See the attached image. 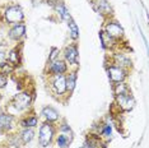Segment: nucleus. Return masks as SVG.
Wrapping results in <instances>:
<instances>
[{
    "instance_id": "16",
    "label": "nucleus",
    "mask_w": 149,
    "mask_h": 148,
    "mask_svg": "<svg viewBox=\"0 0 149 148\" xmlns=\"http://www.w3.org/2000/svg\"><path fill=\"white\" fill-rule=\"evenodd\" d=\"M100 38H101V42H102V46H103L104 49H111V47H113L115 40L111 38V37L108 36L104 31H101V32H100Z\"/></svg>"
},
{
    "instance_id": "9",
    "label": "nucleus",
    "mask_w": 149,
    "mask_h": 148,
    "mask_svg": "<svg viewBox=\"0 0 149 148\" xmlns=\"http://www.w3.org/2000/svg\"><path fill=\"white\" fill-rule=\"evenodd\" d=\"M13 117L10 114H5V112H0V132H8L12 129L13 125Z\"/></svg>"
},
{
    "instance_id": "11",
    "label": "nucleus",
    "mask_w": 149,
    "mask_h": 148,
    "mask_svg": "<svg viewBox=\"0 0 149 148\" xmlns=\"http://www.w3.org/2000/svg\"><path fill=\"white\" fill-rule=\"evenodd\" d=\"M50 73L54 74V75H60V74H64L68 70V66L65 61L63 60H55L52 61V64L50 65Z\"/></svg>"
},
{
    "instance_id": "17",
    "label": "nucleus",
    "mask_w": 149,
    "mask_h": 148,
    "mask_svg": "<svg viewBox=\"0 0 149 148\" xmlns=\"http://www.w3.org/2000/svg\"><path fill=\"white\" fill-rule=\"evenodd\" d=\"M19 138H21V140H22L23 144H27V143L31 142L33 138H35V132H33L32 128H26V129L21 133Z\"/></svg>"
},
{
    "instance_id": "5",
    "label": "nucleus",
    "mask_w": 149,
    "mask_h": 148,
    "mask_svg": "<svg viewBox=\"0 0 149 148\" xmlns=\"http://www.w3.org/2000/svg\"><path fill=\"white\" fill-rule=\"evenodd\" d=\"M104 32H106L111 38H113L115 41H117V40H120V38H123L124 37L123 27L118 24L117 22H115V21H110L107 23L106 27H104Z\"/></svg>"
},
{
    "instance_id": "23",
    "label": "nucleus",
    "mask_w": 149,
    "mask_h": 148,
    "mask_svg": "<svg viewBox=\"0 0 149 148\" xmlns=\"http://www.w3.org/2000/svg\"><path fill=\"white\" fill-rule=\"evenodd\" d=\"M83 148H100V140H98V138H89Z\"/></svg>"
},
{
    "instance_id": "2",
    "label": "nucleus",
    "mask_w": 149,
    "mask_h": 148,
    "mask_svg": "<svg viewBox=\"0 0 149 148\" xmlns=\"http://www.w3.org/2000/svg\"><path fill=\"white\" fill-rule=\"evenodd\" d=\"M55 135V128L51 123H45L40 128L38 133V143L41 147H47L52 142V138Z\"/></svg>"
},
{
    "instance_id": "6",
    "label": "nucleus",
    "mask_w": 149,
    "mask_h": 148,
    "mask_svg": "<svg viewBox=\"0 0 149 148\" xmlns=\"http://www.w3.org/2000/svg\"><path fill=\"white\" fill-rule=\"evenodd\" d=\"M108 72V77H110L111 82L112 83H121L124 82L125 77H126V72L125 69L120 68V66H116V65H111L110 68L107 69Z\"/></svg>"
},
{
    "instance_id": "10",
    "label": "nucleus",
    "mask_w": 149,
    "mask_h": 148,
    "mask_svg": "<svg viewBox=\"0 0 149 148\" xmlns=\"http://www.w3.org/2000/svg\"><path fill=\"white\" fill-rule=\"evenodd\" d=\"M41 115L45 117L47 123H54V121H57V120H59V112H57V111L51 106L43 107Z\"/></svg>"
},
{
    "instance_id": "3",
    "label": "nucleus",
    "mask_w": 149,
    "mask_h": 148,
    "mask_svg": "<svg viewBox=\"0 0 149 148\" xmlns=\"http://www.w3.org/2000/svg\"><path fill=\"white\" fill-rule=\"evenodd\" d=\"M4 15H5L6 22L12 23V24H18V23H21L24 19V13H23L21 6L18 5H13L6 8Z\"/></svg>"
},
{
    "instance_id": "18",
    "label": "nucleus",
    "mask_w": 149,
    "mask_h": 148,
    "mask_svg": "<svg viewBox=\"0 0 149 148\" xmlns=\"http://www.w3.org/2000/svg\"><path fill=\"white\" fill-rule=\"evenodd\" d=\"M55 8H56V10H57V13L60 14V17L64 19V21H66V22H69L70 19V14H69V12H68V9L65 8V5L63 4L61 1H57L56 4H55Z\"/></svg>"
},
{
    "instance_id": "20",
    "label": "nucleus",
    "mask_w": 149,
    "mask_h": 148,
    "mask_svg": "<svg viewBox=\"0 0 149 148\" xmlns=\"http://www.w3.org/2000/svg\"><path fill=\"white\" fill-rule=\"evenodd\" d=\"M68 26H69V33H70V37H72L73 40L79 38V28H78L77 23L74 22L73 19H70V21L68 22Z\"/></svg>"
},
{
    "instance_id": "24",
    "label": "nucleus",
    "mask_w": 149,
    "mask_h": 148,
    "mask_svg": "<svg viewBox=\"0 0 149 148\" xmlns=\"http://www.w3.org/2000/svg\"><path fill=\"white\" fill-rule=\"evenodd\" d=\"M0 69H1V73H4L5 75H6V74H10L13 70H14V66H13L12 64H9L8 61H5V63H4V65H3Z\"/></svg>"
},
{
    "instance_id": "28",
    "label": "nucleus",
    "mask_w": 149,
    "mask_h": 148,
    "mask_svg": "<svg viewBox=\"0 0 149 148\" xmlns=\"http://www.w3.org/2000/svg\"><path fill=\"white\" fill-rule=\"evenodd\" d=\"M6 61V55H5V52H3V51H0V68H1L3 65H4V63Z\"/></svg>"
},
{
    "instance_id": "12",
    "label": "nucleus",
    "mask_w": 149,
    "mask_h": 148,
    "mask_svg": "<svg viewBox=\"0 0 149 148\" xmlns=\"http://www.w3.org/2000/svg\"><path fill=\"white\" fill-rule=\"evenodd\" d=\"M26 33V26L24 24H15L13 28L9 31V37L14 41H18L21 40Z\"/></svg>"
},
{
    "instance_id": "7",
    "label": "nucleus",
    "mask_w": 149,
    "mask_h": 148,
    "mask_svg": "<svg viewBox=\"0 0 149 148\" xmlns=\"http://www.w3.org/2000/svg\"><path fill=\"white\" fill-rule=\"evenodd\" d=\"M52 88L57 95H64L66 92V77L64 74L56 75L52 80Z\"/></svg>"
},
{
    "instance_id": "27",
    "label": "nucleus",
    "mask_w": 149,
    "mask_h": 148,
    "mask_svg": "<svg viewBox=\"0 0 149 148\" xmlns=\"http://www.w3.org/2000/svg\"><path fill=\"white\" fill-rule=\"evenodd\" d=\"M57 52H59V50H57L56 47H54L52 49V51H51V55H50V58H49V60H50V61H55V60H56V56H57Z\"/></svg>"
},
{
    "instance_id": "19",
    "label": "nucleus",
    "mask_w": 149,
    "mask_h": 148,
    "mask_svg": "<svg viewBox=\"0 0 149 148\" xmlns=\"http://www.w3.org/2000/svg\"><path fill=\"white\" fill-rule=\"evenodd\" d=\"M75 84H77V73L73 72L66 77V91L73 92L74 88H75Z\"/></svg>"
},
{
    "instance_id": "21",
    "label": "nucleus",
    "mask_w": 149,
    "mask_h": 148,
    "mask_svg": "<svg viewBox=\"0 0 149 148\" xmlns=\"http://www.w3.org/2000/svg\"><path fill=\"white\" fill-rule=\"evenodd\" d=\"M37 123H38V119L36 116H28L21 121L22 126H24V128H35L37 125Z\"/></svg>"
},
{
    "instance_id": "1",
    "label": "nucleus",
    "mask_w": 149,
    "mask_h": 148,
    "mask_svg": "<svg viewBox=\"0 0 149 148\" xmlns=\"http://www.w3.org/2000/svg\"><path fill=\"white\" fill-rule=\"evenodd\" d=\"M115 95H116V101L117 105L121 110L124 111H130L133 110V107L135 105V101L131 96L130 91H129L127 86L124 82L117 83L115 87Z\"/></svg>"
},
{
    "instance_id": "14",
    "label": "nucleus",
    "mask_w": 149,
    "mask_h": 148,
    "mask_svg": "<svg viewBox=\"0 0 149 148\" xmlns=\"http://www.w3.org/2000/svg\"><path fill=\"white\" fill-rule=\"evenodd\" d=\"M115 64H116V66H120V68H129V66H131V60L127 58L126 55H124V54H115Z\"/></svg>"
},
{
    "instance_id": "15",
    "label": "nucleus",
    "mask_w": 149,
    "mask_h": 148,
    "mask_svg": "<svg viewBox=\"0 0 149 148\" xmlns=\"http://www.w3.org/2000/svg\"><path fill=\"white\" fill-rule=\"evenodd\" d=\"M6 61L9 64H12L13 66H18L19 63H21V59H19V51L18 49H13L6 56Z\"/></svg>"
},
{
    "instance_id": "8",
    "label": "nucleus",
    "mask_w": 149,
    "mask_h": 148,
    "mask_svg": "<svg viewBox=\"0 0 149 148\" xmlns=\"http://www.w3.org/2000/svg\"><path fill=\"white\" fill-rule=\"evenodd\" d=\"M64 55H65V59H66V61L69 64H72V65H77V64H78V60H79V54H78V49H77L75 45L68 46V47L65 49Z\"/></svg>"
},
{
    "instance_id": "26",
    "label": "nucleus",
    "mask_w": 149,
    "mask_h": 148,
    "mask_svg": "<svg viewBox=\"0 0 149 148\" xmlns=\"http://www.w3.org/2000/svg\"><path fill=\"white\" fill-rule=\"evenodd\" d=\"M111 132H112V129H111V125H103L102 128V135L104 137H110L111 135Z\"/></svg>"
},
{
    "instance_id": "13",
    "label": "nucleus",
    "mask_w": 149,
    "mask_h": 148,
    "mask_svg": "<svg viewBox=\"0 0 149 148\" xmlns=\"http://www.w3.org/2000/svg\"><path fill=\"white\" fill-rule=\"evenodd\" d=\"M94 8L102 14H111V6L107 0H92Z\"/></svg>"
},
{
    "instance_id": "4",
    "label": "nucleus",
    "mask_w": 149,
    "mask_h": 148,
    "mask_svg": "<svg viewBox=\"0 0 149 148\" xmlns=\"http://www.w3.org/2000/svg\"><path fill=\"white\" fill-rule=\"evenodd\" d=\"M31 103H32V98L28 92H21L18 95H15L14 98H13V105H14L15 110L18 111L28 109L31 106Z\"/></svg>"
},
{
    "instance_id": "22",
    "label": "nucleus",
    "mask_w": 149,
    "mask_h": 148,
    "mask_svg": "<svg viewBox=\"0 0 149 148\" xmlns=\"http://www.w3.org/2000/svg\"><path fill=\"white\" fill-rule=\"evenodd\" d=\"M70 142H72V140H70L69 138H66L61 133H60V135L57 137V139H56V143H57V147H59V148H65V147H68Z\"/></svg>"
},
{
    "instance_id": "25",
    "label": "nucleus",
    "mask_w": 149,
    "mask_h": 148,
    "mask_svg": "<svg viewBox=\"0 0 149 148\" xmlns=\"http://www.w3.org/2000/svg\"><path fill=\"white\" fill-rule=\"evenodd\" d=\"M6 83H8V78H6V75L4 73L0 72V88H4L6 86Z\"/></svg>"
}]
</instances>
